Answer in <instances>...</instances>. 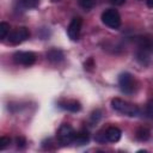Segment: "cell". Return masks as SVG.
I'll list each match as a JSON object with an SVG mask.
<instances>
[{
  "mask_svg": "<svg viewBox=\"0 0 153 153\" xmlns=\"http://www.w3.org/2000/svg\"><path fill=\"white\" fill-rule=\"evenodd\" d=\"M94 140L98 142V143H105L108 141V137H106V133H105V129L103 130H99L96 136H94Z\"/></svg>",
  "mask_w": 153,
  "mask_h": 153,
  "instance_id": "2e32d148",
  "label": "cell"
},
{
  "mask_svg": "<svg viewBox=\"0 0 153 153\" xmlns=\"http://www.w3.org/2000/svg\"><path fill=\"white\" fill-rule=\"evenodd\" d=\"M16 143H17V147L18 148H24L25 145H26V140L23 137V136H18L16 139Z\"/></svg>",
  "mask_w": 153,
  "mask_h": 153,
  "instance_id": "ffe728a7",
  "label": "cell"
},
{
  "mask_svg": "<svg viewBox=\"0 0 153 153\" xmlns=\"http://www.w3.org/2000/svg\"><path fill=\"white\" fill-rule=\"evenodd\" d=\"M13 61L18 65L31 66L36 61V55L32 51H17L13 55Z\"/></svg>",
  "mask_w": 153,
  "mask_h": 153,
  "instance_id": "52a82bcc",
  "label": "cell"
},
{
  "mask_svg": "<svg viewBox=\"0 0 153 153\" xmlns=\"http://www.w3.org/2000/svg\"><path fill=\"white\" fill-rule=\"evenodd\" d=\"M88 140H90V134L87 130H80V131L75 133L74 142L76 145H85L88 142Z\"/></svg>",
  "mask_w": 153,
  "mask_h": 153,
  "instance_id": "4fadbf2b",
  "label": "cell"
},
{
  "mask_svg": "<svg viewBox=\"0 0 153 153\" xmlns=\"http://www.w3.org/2000/svg\"><path fill=\"white\" fill-rule=\"evenodd\" d=\"M75 131L72 126L62 124L57 130V140L62 146H68L69 143L74 142Z\"/></svg>",
  "mask_w": 153,
  "mask_h": 153,
  "instance_id": "5b68a950",
  "label": "cell"
},
{
  "mask_svg": "<svg viewBox=\"0 0 153 153\" xmlns=\"http://www.w3.org/2000/svg\"><path fill=\"white\" fill-rule=\"evenodd\" d=\"M99 118H100V111H99V110L93 111V112H92V116H91V120H92L93 122H98Z\"/></svg>",
  "mask_w": 153,
  "mask_h": 153,
  "instance_id": "44dd1931",
  "label": "cell"
},
{
  "mask_svg": "<svg viewBox=\"0 0 153 153\" xmlns=\"http://www.w3.org/2000/svg\"><path fill=\"white\" fill-rule=\"evenodd\" d=\"M79 5L85 10H91L94 6V0H78Z\"/></svg>",
  "mask_w": 153,
  "mask_h": 153,
  "instance_id": "e0dca14e",
  "label": "cell"
},
{
  "mask_svg": "<svg viewBox=\"0 0 153 153\" xmlns=\"http://www.w3.org/2000/svg\"><path fill=\"white\" fill-rule=\"evenodd\" d=\"M105 133H106V137L109 142H117L120 141L122 136V131L117 127H109L105 129Z\"/></svg>",
  "mask_w": 153,
  "mask_h": 153,
  "instance_id": "30bf717a",
  "label": "cell"
},
{
  "mask_svg": "<svg viewBox=\"0 0 153 153\" xmlns=\"http://www.w3.org/2000/svg\"><path fill=\"white\" fill-rule=\"evenodd\" d=\"M10 35V25L5 22L0 23V38L4 39Z\"/></svg>",
  "mask_w": 153,
  "mask_h": 153,
  "instance_id": "9a60e30c",
  "label": "cell"
},
{
  "mask_svg": "<svg viewBox=\"0 0 153 153\" xmlns=\"http://www.w3.org/2000/svg\"><path fill=\"white\" fill-rule=\"evenodd\" d=\"M111 106L115 111L122 114V115H127V116H130V117H135L139 115L140 110L137 108V105L135 104H131L129 102H126L121 98H114L111 100Z\"/></svg>",
  "mask_w": 153,
  "mask_h": 153,
  "instance_id": "7a4b0ae2",
  "label": "cell"
},
{
  "mask_svg": "<svg viewBox=\"0 0 153 153\" xmlns=\"http://www.w3.org/2000/svg\"><path fill=\"white\" fill-rule=\"evenodd\" d=\"M92 67H94L93 60H92V59H88L87 62H85V68H86V69H90V68H92Z\"/></svg>",
  "mask_w": 153,
  "mask_h": 153,
  "instance_id": "7402d4cb",
  "label": "cell"
},
{
  "mask_svg": "<svg viewBox=\"0 0 153 153\" xmlns=\"http://www.w3.org/2000/svg\"><path fill=\"white\" fill-rule=\"evenodd\" d=\"M63 53L60 49H50L49 51H47V59L51 63H59L63 60Z\"/></svg>",
  "mask_w": 153,
  "mask_h": 153,
  "instance_id": "8fae6325",
  "label": "cell"
},
{
  "mask_svg": "<svg viewBox=\"0 0 153 153\" xmlns=\"http://www.w3.org/2000/svg\"><path fill=\"white\" fill-rule=\"evenodd\" d=\"M146 5L149 8H153V0H146Z\"/></svg>",
  "mask_w": 153,
  "mask_h": 153,
  "instance_id": "cb8c5ba5",
  "label": "cell"
},
{
  "mask_svg": "<svg viewBox=\"0 0 153 153\" xmlns=\"http://www.w3.org/2000/svg\"><path fill=\"white\" fill-rule=\"evenodd\" d=\"M111 2L115 4V5H122V4L126 2V0H111Z\"/></svg>",
  "mask_w": 153,
  "mask_h": 153,
  "instance_id": "603a6c76",
  "label": "cell"
},
{
  "mask_svg": "<svg viewBox=\"0 0 153 153\" xmlns=\"http://www.w3.org/2000/svg\"><path fill=\"white\" fill-rule=\"evenodd\" d=\"M137 50H136V60L141 65H148L151 61V56L153 54V41L148 37H137L136 39Z\"/></svg>",
  "mask_w": 153,
  "mask_h": 153,
  "instance_id": "6da1fadb",
  "label": "cell"
},
{
  "mask_svg": "<svg viewBox=\"0 0 153 153\" xmlns=\"http://www.w3.org/2000/svg\"><path fill=\"white\" fill-rule=\"evenodd\" d=\"M81 25H82V19L80 17H75L72 19V22L68 25L67 33L68 37L72 41H78L80 37V31H81Z\"/></svg>",
  "mask_w": 153,
  "mask_h": 153,
  "instance_id": "ba28073f",
  "label": "cell"
},
{
  "mask_svg": "<svg viewBox=\"0 0 153 153\" xmlns=\"http://www.w3.org/2000/svg\"><path fill=\"white\" fill-rule=\"evenodd\" d=\"M59 106L63 110L71 111V112H78L81 109V105L78 100L75 99H65V100H60L59 102Z\"/></svg>",
  "mask_w": 153,
  "mask_h": 153,
  "instance_id": "9c48e42d",
  "label": "cell"
},
{
  "mask_svg": "<svg viewBox=\"0 0 153 153\" xmlns=\"http://www.w3.org/2000/svg\"><path fill=\"white\" fill-rule=\"evenodd\" d=\"M118 86H120V88L123 93L131 94V93L135 92L136 82H135L134 76L130 73L124 72V73L120 74V76H118Z\"/></svg>",
  "mask_w": 153,
  "mask_h": 153,
  "instance_id": "3957f363",
  "label": "cell"
},
{
  "mask_svg": "<svg viewBox=\"0 0 153 153\" xmlns=\"http://www.w3.org/2000/svg\"><path fill=\"white\" fill-rule=\"evenodd\" d=\"M102 22L110 29H118L121 25V16L116 10L109 8L102 13Z\"/></svg>",
  "mask_w": 153,
  "mask_h": 153,
  "instance_id": "277c9868",
  "label": "cell"
},
{
  "mask_svg": "<svg viewBox=\"0 0 153 153\" xmlns=\"http://www.w3.org/2000/svg\"><path fill=\"white\" fill-rule=\"evenodd\" d=\"M10 142H11V139H10V137H7V136H1V137H0V149H1V151L5 149V148L10 145Z\"/></svg>",
  "mask_w": 153,
  "mask_h": 153,
  "instance_id": "ac0fdd59",
  "label": "cell"
},
{
  "mask_svg": "<svg viewBox=\"0 0 153 153\" xmlns=\"http://www.w3.org/2000/svg\"><path fill=\"white\" fill-rule=\"evenodd\" d=\"M135 136H136V139H137L139 141H146V140H148V139H149L151 133H149V130H148L147 128L141 127V128H139V129L136 130Z\"/></svg>",
  "mask_w": 153,
  "mask_h": 153,
  "instance_id": "5bb4252c",
  "label": "cell"
},
{
  "mask_svg": "<svg viewBox=\"0 0 153 153\" xmlns=\"http://www.w3.org/2000/svg\"><path fill=\"white\" fill-rule=\"evenodd\" d=\"M145 112H146V116H147V117H149V118L153 117V100L148 102V104L146 105Z\"/></svg>",
  "mask_w": 153,
  "mask_h": 153,
  "instance_id": "d6986e66",
  "label": "cell"
},
{
  "mask_svg": "<svg viewBox=\"0 0 153 153\" xmlns=\"http://www.w3.org/2000/svg\"><path fill=\"white\" fill-rule=\"evenodd\" d=\"M29 37H30V31H29V29L25 27V26H22V27H17V29H14L13 31L10 32V35H8V41H10L11 44L17 45V44H20V43H23L24 41H26Z\"/></svg>",
  "mask_w": 153,
  "mask_h": 153,
  "instance_id": "8992f818",
  "label": "cell"
},
{
  "mask_svg": "<svg viewBox=\"0 0 153 153\" xmlns=\"http://www.w3.org/2000/svg\"><path fill=\"white\" fill-rule=\"evenodd\" d=\"M38 4H39V0H16L17 7L23 11L36 8L38 6Z\"/></svg>",
  "mask_w": 153,
  "mask_h": 153,
  "instance_id": "7c38bea8",
  "label": "cell"
}]
</instances>
